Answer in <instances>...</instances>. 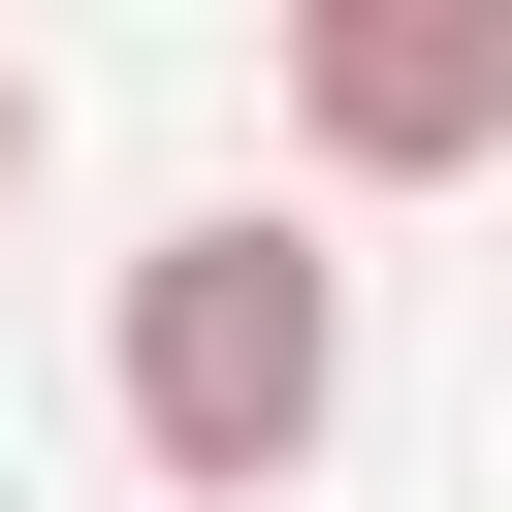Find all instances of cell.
I'll return each mask as SVG.
<instances>
[{
	"label": "cell",
	"instance_id": "1",
	"mask_svg": "<svg viewBox=\"0 0 512 512\" xmlns=\"http://www.w3.org/2000/svg\"><path fill=\"white\" fill-rule=\"evenodd\" d=\"M96 416H128L160 512H288V480L352 448V256H320L288 192H192V224L96 288Z\"/></svg>",
	"mask_w": 512,
	"mask_h": 512
},
{
	"label": "cell",
	"instance_id": "2",
	"mask_svg": "<svg viewBox=\"0 0 512 512\" xmlns=\"http://www.w3.org/2000/svg\"><path fill=\"white\" fill-rule=\"evenodd\" d=\"M288 160H320V192L512 160V0H288Z\"/></svg>",
	"mask_w": 512,
	"mask_h": 512
},
{
	"label": "cell",
	"instance_id": "3",
	"mask_svg": "<svg viewBox=\"0 0 512 512\" xmlns=\"http://www.w3.org/2000/svg\"><path fill=\"white\" fill-rule=\"evenodd\" d=\"M32 128H64V96H32V64H0V192H32Z\"/></svg>",
	"mask_w": 512,
	"mask_h": 512
}]
</instances>
